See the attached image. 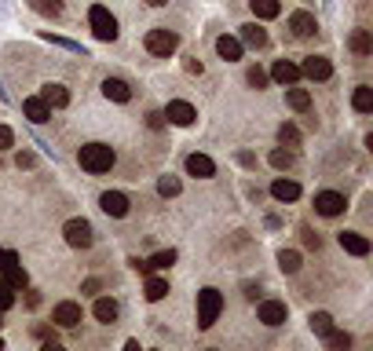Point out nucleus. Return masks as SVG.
Returning <instances> with one entry per match:
<instances>
[{"mask_svg": "<svg viewBox=\"0 0 373 351\" xmlns=\"http://www.w3.org/2000/svg\"><path fill=\"white\" fill-rule=\"evenodd\" d=\"M77 161L84 172H110L114 168V146H106V143H84L81 151H77Z\"/></svg>", "mask_w": 373, "mask_h": 351, "instance_id": "f257e3e1", "label": "nucleus"}, {"mask_svg": "<svg viewBox=\"0 0 373 351\" xmlns=\"http://www.w3.org/2000/svg\"><path fill=\"white\" fill-rule=\"evenodd\" d=\"M88 26H92V34L99 40H114L117 37V18L110 15V8H103V4H95L88 12Z\"/></svg>", "mask_w": 373, "mask_h": 351, "instance_id": "20e7f679", "label": "nucleus"}, {"mask_svg": "<svg viewBox=\"0 0 373 351\" xmlns=\"http://www.w3.org/2000/svg\"><path fill=\"white\" fill-rule=\"evenodd\" d=\"M12 304H15V289H8V285L0 282V311H8Z\"/></svg>", "mask_w": 373, "mask_h": 351, "instance_id": "4c0bfd02", "label": "nucleus"}, {"mask_svg": "<svg viewBox=\"0 0 373 351\" xmlns=\"http://www.w3.org/2000/svg\"><path fill=\"white\" fill-rule=\"evenodd\" d=\"M351 106H355L359 114H370L373 110V88H370V84H359L355 95H351Z\"/></svg>", "mask_w": 373, "mask_h": 351, "instance_id": "393cba45", "label": "nucleus"}, {"mask_svg": "<svg viewBox=\"0 0 373 351\" xmlns=\"http://www.w3.org/2000/svg\"><path fill=\"white\" fill-rule=\"evenodd\" d=\"M51 322L62 326V329H70V326H77L81 322V304H73V300H62L55 311H51Z\"/></svg>", "mask_w": 373, "mask_h": 351, "instance_id": "f8f14e48", "label": "nucleus"}, {"mask_svg": "<svg viewBox=\"0 0 373 351\" xmlns=\"http://www.w3.org/2000/svg\"><path fill=\"white\" fill-rule=\"evenodd\" d=\"M40 103H44L48 110H62V106L70 103V92L62 88V84H44V88H40Z\"/></svg>", "mask_w": 373, "mask_h": 351, "instance_id": "4468645a", "label": "nucleus"}, {"mask_svg": "<svg viewBox=\"0 0 373 351\" xmlns=\"http://www.w3.org/2000/svg\"><path fill=\"white\" fill-rule=\"evenodd\" d=\"M0 351H4V340H0Z\"/></svg>", "mask_w": 373, "mask_h": 351, "instance_id": "49530a36", "label": "nucleus"}, {"mask_svg": "<svg viewBox=\"0 0 373 351\" xmlns=\"http://www.w3.org/2000/svg\"><path fill=\"white\" fill-rule=\"evenodd\" d=\"M146 125H151V129H162V125H165V114H162V110H151V114H146Z\"/></svg>", "mask_w": 373, "mask_h": 351, "instance_id": "ea45409f", "label": "nucleus"}, {"mask_svg": "<svg viewBox=\"0 0 373 351\" xmlns=\"http://www.w3.org/2000/svg\"><path fill=\"white\" fill-rule=\"evenodd\" d=\"M157 194H162V198H176V194H179V179H176V176H162V183H157Z\"/></svg>", "mask_w": 373, "mask_h": 351, "instance_id": "473e14b6", "label": "nucleus"}, {"mask_svg": "<svg viewBox=\"0 0 373 351\" xmlns=\"http://www.w3.org/2000/svg\"><path fill=\"white\" fill-rule=\"evenodd\" d=\"M146 4H151V8H162V4H168V0H146Z\"/></svg>", "mask_w": 373, "mask_h": 351, "instance_id": "a18cd8bd", "label": "nucleus"}, {"mask_svg": "<svg viewBox=\"0 0 373 351\" xmlns=\"http://www.w3.org/2000/svg\"><path fill=\"white\" fill-rule=\"evenodd\" d=\"M257 315H260V322H263V326H282L290 311H285V304H282V300H263Z\"/></svg>", "mask_w": 373, "mask_h": 351, "instance_id": "ddd939ff", "label": "nucleus"}, {"mask_svg": "<svg viewBox=\"0 0 373 351\" xmlns=\"http://www.w3.org/2000/svg\"><path fill=\"white\" fill-rule=\"evenodd\" d=\"M351 51H355V55H370L373 51V37H370V29H351Z\"/></svg>", "mask_w": 373, "mask_h": 351, "instance_id": "b1692460", "label": "nucleus"}, {"mask_svg": "<svg viewBox=\"0 0 373 351\" xmlns=\"http://www.w3.org/2000/svg\"><path fill=\"white\" fill-rule=\"evenodd\" d=\"M92 311H95V318H99V322H114V318H117V300H110V296H99Z\"/></svg>", "mask_w": 373, "mask_h": 351, "instance_id": "a878e982", "label": "nucleus"}, {"mask_svg": "<svg viewBox=\"0 0 373 351\" xmlns=\"http://www.w3.org/2000/svg\"><path fill=\"white\" fill-rule=\"evenodd\" d=\"M23 114H26L34 125H44L48 117H51V110H48L44 103H40V95H34V99H26V103H23Z\"/></svg>", "mask_w": 373, "mask_h": 351, "instance_id": "aec40b11", "label": "nucleus"}, {"mask_svg": "<svg viewBox=\"0 0 373 351\" xmlns=\"http://www.w3.org/2000/svg\"><path fill=\"white\" fill-rule=\"evenodd\" d=\"M245 81H249V84H253V88H263V84H268V73H263L260 66H253L249 73H245Z\"/></svg>", "mask_w": 373, "mask_h": 351, "instance_id": "e433bc0d", "label": "nucleus"}, {"mask_svg": "<svg viewBox=\"0 0 373 351\" xmlns=\"http://www.w3.org/2000/svg\"><path fill=\"white\" fill-rule=\"evenodd\" d=\"M300 73L304 77H311V81H329L333 77V66H329V59H322V55H307Z\"/></svg>", "mask_w": 373, "mask_h": 351, "instance_id": "6e6552de", "label": "nucleus"}, {"mask_svg": "<svg viewBox=\"0 0 373 351\" xmlns=\"http://www.w3.org/2000/svg\"><path fill=\"white\" fill-rule=\"evenodd\" d=\"M99 209L106 212V216H129V198H125L121 190H106V194L99 198Z\"/></svg>", "mask_w": 373, "mask_h": 351, "instance_id": "9d476101", "label": "nucleus"}, {"mask_svg": "<svg viewBox=\"0 0 373 351\" xmlns=\"http://www.w3.org/2000/svg\"><path fill=\"white\" fill-rule=\"evenodd\" d=\"M0 326H4V318H0Z\"/></svg>", "mask_w": 373, "mask_h": 351, "instance_id": "de8ad7c7", "label": "nucleus"}, {"mask_svg": "<svg viewBox=\"0 0 373 351\" xmlns=\"http://www.w3.org/2000/svg\"><path fill=\"white\" fill-rule=\"evenodd\" d=\"M315 209L322 212V216H340V212L348 209L344 194H337V190H322V194H315Z\"/></svg>", "mask_w": 373, "mask_h": 351, "instance_id": "0eeeda50", "label": "nucleus"}, {"mask_svg": "<svg viewBox=\"0 0 373 351\" xmlns=\"http://www.w3.org/2000/svg\"><path fill=\"white\" fill-rule=\"evenodd\" d=\"M268 161H271L274 168H290V165H293V151H282V146H279V151H271Z\"/></svg>", "mask_w": 373, "mask_h": 351, "instance_id": "f704fd0d", "label": "nucleus"}, {"mask_svg": "<svg viewBox=\"0 0 373 351\" xmlns=\"http://www.w3.org/2000/svg\"><path fill=\"white\" fill-rule=\"evenodd\" d=\"M40 351H66V348L55 344V340H48V344H40Z\"/></svg>", "mask_w": 373, "mask_h": 351, "instance_id": "37998d69", "label": "nucleus"}, {"mask_svg": "<svg viewBox=\"0 0 373 351\" xmlns=\"http://www.w3.org/2000/svg\"><path fill=\"white\" fill-rule=\"evenodd\" d=\"M290 29H293V37H311L315 29H318V23H315V15H311V12H293Z\"/></svg>", "mask_w": 373, "mask_h": 351, "instance_id": "dca6fc26", "label": "nucleus"}, {"mask_svg": "<svg viewBox=\"0 0 373 351\" xmlns=\"http://www.w3.org/2000/svg\"><path fill=\"white\" fill-rule=\"evenodd\" d=\"M8 146H15V132L8 125H0V151H8Z\"/></svg>", "mask_w": 373, "mask_h": 351, "instance_id": "58836bf2", "label": "nucleus"}, {"mask_svg": "<svg viewBox=\"0 0 373 351\" xmlns=\"http://www.w3.org/2000/svg\"><path fill=\"white\" fill-rule=\"evenodd\" d=\"M271 194L279 201H296V198H300V183H293V179H274Z\"/></svg>", "mask_w": 373, "mask_h": 351, "instance_id": "412c9836", "label": "nucleus"}, {"mask_svg": "<svg viewBox=\"0 0 373 351\" xmlns=\"http://www.w3.org/2000/svg\"><path fill=\"white\" fill-rule=\"evenodd\" d=\"M84 293H99V278H88V282H84Z\"/></svg>", "mask_w": 373, "mask_h": 351, "instance_id": "79ce46f5", "label": "nucleus"}, {"mask_svg": "<svg viewBox=\"0 0 373 351\" xmlns=\"http://www.w3.org/2000/svg\"><path fill=\"white\" fill-rule=\"evenodd\" d=\"M62 234H66V242L73 249H88L92 246V223L88 220H70L66 227H62Z\"/></svg>", "mask_w": 373, "mask_h": 351, "instance_id": "39448f33", "label": "nucleus"}, {"mask_svg": "<svg viewBox=\"0 0 373 351\" xmlns=\"http://www.w3.org/2000/svg\"><path fill=\"white\" fill-rule=\"evenodd\" d=\"M34 8H37V12H44V15H59L62 12V0H34Z\"/></svg>", "mask_w": 373, "mask_h": 351, "instance_id": "c9c22d12", "label": "nucleus"}, {"mask_svg": "<svg viewBox=\"0 0 373 351\" xmlns=\"http://www.w3.org/2000/svg\"><path fill=\"white\" fill-rule=\"evenodd\" d=\"M146 300H151V304H157V300H165V296H168V282L165 278H146Z\"/></svg>", "mask_w": 373, "mask_h": 351, "instance_id": "cd10ccee", "label": "nucleus"}, {"mask_svg": "<svg viewBox=\"0 0 373 351\" xmlns=\"http://www.w3.org/2000/svg\"><path fill=\"white\" fill-rule=\"evenodd\" d=\"M279 143L282 146H300V129H296V125H282V129H279Z\"/></svg>", "mask_w": 373, "mask_h": 351, "instance_id": "2f4dec72", "label": "nucleus"}, {"mask_svg": "<svg viewBox=\"0 0 373 351\" xmlns=\"http://www.w3.org/2000/svg\"><path fill=\"white\" fill-rule=\"evenodd\" d=\"M187 172L198 176V179H209L212 172H216V165H212V157H205V154H190L187 157Z\"/></svg>", "mask_w": 373, "mask_h": 351, "instance_id": "a211bd4d", "label": "nucleus"}, {"mask_svg": "<svg viewBox=\"0 0 373 351\" xmlns=\"http://www.w3.org/2000/svg\"><path fill=\"white\" fill-rule=\"evenodd\" d=\"M304 242H307V246H311V249H318V234H311V231H304Z\"/></svg>", "mask_w": 373, "mask_h": 351, "instance_id": "a19ab883", "label": "nucleus"}, {"mask_svg": "<svg viewBox=\"0 0 373 351\" xmlns=\"http://www.w3.org/2000/svg\"><path fill=\"white\" fill-rule=\"evenodd\" d=\"M307 322H311V329L318 337H326V333H333V315H326V311H315L311 318H307Z\"/></svg>", "mask_w": 373, "mask_h": 351, "instance_id": "c756f323", "label": "nucleus"}, {"mask_svg": "<svg viewBox=\"0 0 373 351\" xmlns=\"http://www.w3.org/2000/svg\"><path fill=\"white\" fill-rule=\"evenodd\" d=\"M125 351H140V344H136V340H129V344H125Z\"/></svg>", "mask_w": 373, "mask_h": 351, "instance_id": "c03bdc74", "label": "nucleus"}, {"mask_svg": "<svg viewBox=\"0 0 373 351\" xmlns=\"http://www.w3.org/2000/svg\"><path fill=\"white\" fill-rule=\"evenodd\" d=\"M223 311V293L205 285V289L198 293V329H212V322L220 318Z\"/></svg>", "mask_w": 373, "mask_h": 351, "instance_id": "f03ea898", "label": "nucleus"}, {"mask_svg": "<svg viewBox=\"0 0 373 351\" xmlns=\"http://www.w3.org/2000/svg\"><path fill=\"white\" fill-rule=\"evenodd\" d=\"M216 51H220V59H227V62H234V59H242V44H238V37H216Z\"/></svg>", "mask_w": 373, "mask_h": 351, "instance_id": "4be33fe9", "label": "nucleus"}, {"mask_svg": "<svg viewBox=\"0 0 373 351\" xmlns=\"http://www.w3.org/2000/svg\"><path fill=\"white\" fill-rule=\"evenodd\" d=\"M172 125H179V129H187V125H194L198 121V110L190 103H183V99H176V103H168V110H162Z\"/></svg>", "mask_w": 373, "mask_h": 351, "instance_id": "423d86ee", "label": "nucleus"}, {"mask_svg": "<svg viewBox=\"0 0 373 351\" xmlns=\"http://www.w3.org/2000/svg\"><path fill=\"white\" fill-rule=\"evenodd\" d=\"M249 8H253V15L257 18H279L282 15L279 0H249Z\"/></svg>", "mask_w": 373, "mask_h": 351, "instance_id": "5701e85b", "label": "nucleus"}, {"mask_svg": "<svg viewBox=\"0 0 373 351\" xmlns=\"http://www.w3.org/2000/svg\"><path fill=\"white\" fill-rule=\"evenodd\" d=\"M326 348L329 351H348L351 348V337L344 333V329H333V333H326Z\"/></svg>", "mask_w": 373, "mask_h": 351, "instance_id": "7c9ffc66", "label": "nucleus"}, {"mask_svg": "<svg viewBox=\"0 0 373 351\" xmlns=\"http://www.w3.org/2000/svg\"><path fill=\"white\" fill-rule=\"evenodd\" d=\"M143 44H146V51H151V55L168 59V55L179 48V37L172 34V29H151V34L143 37Z\"/></svg>", "mask_w": 373, "mask_h": 351, "instance_id": "7ed1b4c3", "label": "nucleus"}, {"mask_svg": "<svg viewBox=\"0 0 373 351\" xmlns=\"http://www.w3.org/2000/svg\"><path fill=\"white\" fill-rule=\"evenodd\" d=\"M279 268L285 274H296V271H300V252H296V249H282L279 252Z\"/></svg>", "mask_w": 373, "mask_h": 351, "instance_id": "c85d7f7f", "label": "nucleus"}, {"mask_svg": "<svg viewBox=\"0 0 373 351\" xmlns=\"http://www.w3.org/2000/svg\"><path fill=\"white\" fill-rule=\"evenodd\" d=\"M103 95H106V99H114V103H129L132 99V88L121 77H106L103 81Z\"/></svg>", "mask_w": 373, "mask_h": 351, "instance_id": "2eb2a0df", "label": "nucleus"}, {"mask_svg": "<svg viewBox=\"0 0 373 351\" xmlns=\"http://www.w3.org/2000/svg\"><path fill=\"white\" fill-rule=\"evenodd\" d=\"M285 103H290L293 110H307V106H311V92H307V88H296V84H293V88L285 92Z\"/></svg>", "mask_w": 373, "mask_h": 351, "instance_id": "bb28decb", "label": "nucleus"}, {"mask_svg": "<svg viewBox=\"0 0 373 351\" xmlns=\"http://www.w3.org/2000/svg\"><path fill=\"white\" fill-rule=\"evenodd\" d=\"M15 268H23L18 257H15L12 249H0V274H8V271H15Z\"/></svg>", "mask_w": 373, "mask_h": 351, "instance_id": "72a5a7b5", "label": "nucleus"}, {"mask_svg": "<svg viewBox=\"0 0 373 351\" xmlns=\"http://www.w3.org/2000/svg\"><path fill=\"white\" fill-rule=\"evenodd\" d=\"M238 44H242V48H245V44H249V48H263V44H268V29H263V26H257V23L242 26Z\"/></svg>", "mask_w": 373, "mask_h": 351, "instance_id": "f3484780", "label": "nucleus"}, {"mask_svg": "<svg viewBox=\"0 0 373 351\" xmlns=\"http://www.w3.org/2000/svg\"><path fill=\"white\" fill-rule=\"evenodd\" d=\"M271 77L279 81V84H290V88H293V84L300 81V66H293V62H285V59H282V62H274Z\"/></svg>", "mask_w": 373, "mask_h": 351, "instance_id": "6ab92c4d", "label": "nucleus"}, {"mask_svg": "<svg viewBox=\"0 0 373 351\" xmlns=\"http://www.w3.org/2000/svg\"><path fill=\"white\" fill-rule=\"evenodd\" d=\"M340 249L344 252H351V257H366L370 252V238L366 234H355V231H340Z\"/></svg>", "mask_w": 373, "mask_h": 351, "instance_id": "9b49d317", "label": "nucleus"}, {"mask_svg": "<svg viewBox=\"0 0 373 351\" xmlns=\"http://www.w3.org/2000/svg\"><path fill=\"white\" fill-rule=\"evenodd\" d=\"M176 263V249H162V252H154L151 260H132V268L136 271H165V268H172Z\"/></svg>", "mask_w": 373, "mask_h": 351, "instance_id": "1a4fd4ad", "label": "nucleus"}]
</instances>
